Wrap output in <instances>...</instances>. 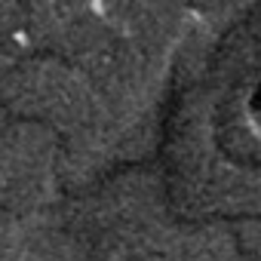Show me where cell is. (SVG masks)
I'll return each mask as SVG.
<instances>
[{"label":"cell","mask_w":261,"mask_h":261,"mask_svg":"<svg viewBox=\"0 0 261 261\" xmlns=\"http://www.w3.org/2000/svg\"><path fill=\"white\" fill-rule=\"evenodd\" d=\"M172 261H237V252L227 240H218L212 233H197L194 240L181 243Z\"/></svg>","instance_id":"2"},{"label":"cell","mask_w":261,"mask_h":261,"mask_svg":"<svg viewBox=\"0 0 261 261\" xmlns=\"http://www.w3.org/2000/svg\"><path fill=\"white\" fill-rule=\"evenodd\" d=\"M56 139L46 126L22 120L0 133V206L10 212L37 209L53 185Z\"/></svg>","instance_id":"1"}]
</instances>
